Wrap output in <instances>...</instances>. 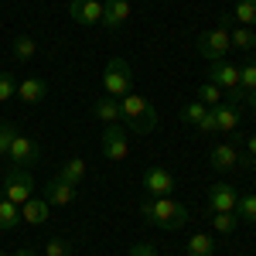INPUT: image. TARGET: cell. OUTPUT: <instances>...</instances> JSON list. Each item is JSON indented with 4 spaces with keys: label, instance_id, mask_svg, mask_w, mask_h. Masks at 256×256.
<instances>
[{
    "label": "cell",
    "instance_id": "1",
    "mask_svg": "<svg viewBox=\"0 0 256 256\" xmlns=\"http://www.w3.org/2000/svg\"><path fill=\"white\" fill-rule=\"evenodd\" d=\"M140 216L144 222L158 226V229H181L188 222V205L178 198H144L140 202Z\"/></svg>",
    "mask_w": 256,
    "mask_h": 256
},
{
    "label": "cell",
    "instance_id": "2",
    "mask_svg": "<svg viewBox=\"0 0 256 256\" xmlns=\"http://www.w3.org/2000/svg\"><path fill=\"white\" fill-rule=\"evenodd\" d=\"M120 110H123V126L140 134V137H147L158 126V110L144 96H137V92H126V96L120 99Z\"/></svg>",
    "mask_w": 256,
    "mask_h": 256
},
{
    "label": "cell",
    "instance_id": "3",
    "mask_svg": "<svg viewBox=\"0 0 256 256\" xmlns=\"http://www.w3.org/2000/svg\"><path fill=\"white\" fill-rule=\"evenodd\" d=\"M236 20H232V14H222L218 18V28H212V31H205V34H198V55L208 62H222L229 52H232V41H229V28H232Z\"/></svg>",
    "mask_w": 256,
    "mask_h": 256
},
{
    "label": "cell",
    "instance_id": "4",
    "mask_svg": "<svg viewBox=\"0 0 256 256\" xmlns=\"http://www.w3.org/2000/svg\"><path fill=\"white\" fill-rule=\"evenodd\" d=\"M102 89H106V96H113V99L126 96L134 89V68H130V62L126 58L106 62V68H102Z\"/></svg>",
    "mask_w": 256,
    "mask_h": 256
},
{
    "label": "cell",
    "instance_id": "5",
    "mask_svg": "<svg viewBox=\"0 0 256 256\" xmlns=\"http://www.w3.org/2000/svg\"><path fill=\"white\" fill-rule=\"evenodd\" d=\"M34 195V178L28 168H10L7 178H4V198L14 202V205H24L28 198Z\"/></svg>",
    "mask_w": 256,
    "mask_h": 256
},
{
    "label": "cell",
    "instance_id": "6",
    "mask_svg": "<svg viewBox=\"0 0 256 256\" xmlns=\"http://www.w3.org/2000/svg\"><path fill=\"white\" fill-rule=\"evenodd\" d=\"M99 144H102V154H106L110 160H126V158H130V134H126V126H123V123L106 126Z\"/></svg>",
    "mask_w": 256,
    "mask_h": 256
},
{
    "label": "cell",
    "instance_id": "7",
    "mask_svg": "<svg viewBox=\"0 0 256 256\" xmlns=\"http://www.w3.org/2000/svg\"><path fill=\"white\" fill-rule=\"evenodd\" d=\"M144 192H147V198H168L174 192V174L160 164H150L144 171Z\"/></svg>",
    "mask_w": 256,
    "mask_h": 256
},
{
    "label": "cell",
    "instance_id": "8",
    "mask_svg": "<svg viewBox=\"0 0 256 256\" xmlns=\"http://www.w3.org/2000/svg\"><path fill=\"white\" fill-rule=\"evenodd\" d=\"M38 140H31V137H24V134H18V137H14V144H10V150H7V158L14 160V168H28V171H31V168H34V164H38Z\"/></svg>",
    "mask_w": 256,
    "mask_h": 256
},
{
    "label": "cell",
    "instance_id": "9",
    "mask_svg": "<svg viewBox=\"0 0 256 256\" xmlns=\"http://www.w3.org/2000/svg\"><path fill=\"white\" fill-rule=\"evenodd\" d=\"M130 18H134L130 0H102V28L106 31H120Z\"/></svg>",
    "mask_w": 256,
    "mask_h": 256
},
{
    "label": "cell",
    "instance_id": "10",
    "mask_svg": "<svg viewBox=\"0 0 256 256\" xmlns=\"http://www.w3.org/2000/svg\"><path fill=\"white\" fill-rule=\"evenodd\" d=\"M68 14H72V20H79L82 28H96V24H102V0H72Z\"/></svg>",
    "mask_w": 256,
    "mask_h": 256
},
{
    "label": "cell",
    "instance_id": "11",
    "mask_svg": "<svg viewBox=\"0 0 256 256\" xmlns=\"http://www.w3.org/2000/svg\"><path fill=\"white\" fill-rule=\"evenodd\" d=\"M216 110V126L226 134V137H232L239 144L242 140V134H239V106H232V102H218V106H212Z\"/></svg>",
    "mask_w": 256,
    "mask_h": 256
},
{
    "label": "cell",
    "instance_id": "12",
    "mask_svg": "<svg viewBox=\"0 0 256 256\" xmlns=\"http://www.w3.org/2000/svg\"><path fill=\"white\" fill-rule=\"evenodd\" d=\"M236 202H239V192L232 184H212L208 188V208L212 212H236Z\"/></svg>",
    "mask_w": 256,
    "mask_h": 256
},
{
    "label": "cell",
    "instance_id": "13",
    "mask_svg": "<svg viewBox=\"0 0 256 256\" xmlns=\"http://www.w3.org/2000/svg\"><path fill=\"white\" fill-rule=\"evenodd\" d=\"M18 96L28 106H38L48 99V82L38 79V76H24V79H18Z\"/></svg>",
    "mask_w": 256,
    "mask_h": 256
},
{
    "label": "cell",
    "instance_id": "14",
    "mask_svg": "<svg viewBox=\"0 0 256 256\" xmlns=\"http://www.w3.org/2000/svg\"><path fill=\"white\" fill-rule=\"evenodd\" d=\"M41 198H44L48 205H55V208H58V205H72V202H76V184H68V181H62V178L55 174L44 184V195Z\"/></svg>",
    "mask_w": 256,
    "mask_h": 256
},
{
    "label": "cell",
    "instance_id": "15",
    "mask_svg": "<svg viewBox=\"0 0 256 256\" xmlns=\"http://www.w3.org/2000/svg\"><path fill=\"white\" fill-rule=\"evenodd\" d=\"M208 82H216L218 89L226 92V89H236L239 86V65L232 62H212V68H208Z\"/></svg>",
    "mask_w": 256,
    "mask_h": 256
},
{
    "label": "cell",
    "instance_id": "16",
    "mask_svg": "<svg viewBox=\"0 0 256 256\" xmlns=\"http://www.w3.org/2000/svg\"><path fill=\"white\" fill-rule=\"evenodd\" d=\"M92 116H96L102 126L123 123V110H120V99H113V96H99V99H92Z\"/></svg>",
    "mask_w": 256,
    "mask_h": 256
},
{
    "label": "cell",
    "instance_id": "17",
    "mask_svg": "<svg viewBox=\"0 0 256 256\" xmlns=\"http://www.w3.org/2000/svg\"><path fill=\"white\" fill-rule=\"evenodd\" d=\"M239 147L236 144H218V147H212V154H208V164L216 168V171H232V168H239Z\"/></svg>",
    "mask_w": 256,
    "mask_h": 256
},
{
    "label": "cell",
    "instance_id": "18",
    "mask_svg": "<svg viewBox=\"0 0 256 256\" xmlns=\"http://www.w3.org/2000/svg\"><path fill=\"white\" fill-rule=\"evenodd\" d=\"M52 216V205L44 202V198H28L24 205H20V222H28V226H44Z\"/></svg>",
    "mask_w": 256,
    "mask_h": 256
},
{
    "label": "cell",
    "instance_id": "19",
    "mask_svg": "<svg viewBox=\"0 0 256 256\" xmlns=\"http://www.w3.org/2000/svg\"><path fill=\"white\" fill-rule=\"evenodd\" d=\"M229 41H232V48L236 52H256V31L253 28H242V24H232L229 28Z\"/></svg>",
    "mask_w": 256,
    "mask_h": 256
},
{
    "label": "cell",
    "instance_id": "20",
    "mask_svg": "<svg viewBox=\"0 0 256 256\" xmlns=\"http://www.w3.org/2000/svg\"><path fill=\"white\" fill-rule=\"evenodd\" d=\"M10 55H14V62H31L38 55V44H34L31 34H18L14 44H10Z\"/></svg>",
    "mask_w": 256,
    "mask_h": 256
},
{
    "label": "cell",
    "instance_id": "21",
    "mask_svg": "<svg viewBox=\"0 0 256 256\" xmlns=\"http://www.w3.org/2000/svg\"><path fill=\"white\" fill-rule=\"evenodd\" d=\"M58 178H62V181H68V184H82V178H86V160H82V158H68L58 168Z\"/></svg>",
    "mask_w": 256,
    "mask_h": 256
},
{
    "label": "cell",
    "instance_id": "22",
    "mask_svg": "<svg viewBox=\"0 0 256 256\" xmlns=\"http://www.w3.org/2000/svg\"><path fill=\"white\" fill-rule=\"evenodd\" d=\"M18 226H20V205L7 202V198H0V232L18 229Z\"/></svg>",
    "mask_w": 256,
    "mask_h": 256
},
{
    "label": "cell",
    "instance_id": "23",
    "mask_svg": "<svg viewBox=\"0 0 256 256\" xmlns=\"http://www.w3.org/2000/svg\"><path fill=\"white\" fill-rule=\"evenodd\" d=\"M188 256H212L216 253V239L212 236H205V232H195V236L188 239Z\"/></svg>",
    "mask_w": 256,
    "mask_h": 256
},
{
    "label": "cell",
    "instance_id": "24",
    "mask_svg": "<svg viewBox=\"0 0 256 256\" xmlns=\"http://www.w3.org/2000/svg\"><path fill=\"white\" fill-rule=\"evenodd\" d=\"M232 20L242 28H256V0H239L232 7Z\"/></svg>",
    "mask_w": 256,
    "mask_h": 256
},
{
    "label": "cell",
    "instance_id": "25",
    "mask_svg": "<svg viewBox=\"0 0 256 256\" xmlns=\"http://www.w3.org/2000/svg\"><path fill=\"white\" fill-rule=\"evenodd\" d=\"M212 229H216L218 236H232L239 229V216L236 212H216L212 216Z\"/></svg>",
    "mask_w": 256,
    "mask_h": 256
},
{
    "label": "cell",
    "instance_id": "26",
    "mask_svg": "<svg viewBox=\"0 0 256 256\" xmlns=\"http://www.w3.org/2000/svg\"><path fill=\"white\" fill-rule=\"evenodd\" d=\"M198 102H205V106H208V110H212V106H218V102H222V99H226V92H222V89H218L216 82H202V86H198Z\"/></svg>",
    "mask_w": 256,
    "mask_h": 256
},
{
    "label": "cell",
    "instance_id": "27",
    "mask_svg": "<svg viewBox=\"0 0 256 256\" xmlns=\"http://www.w3.org/2000/svg\"><path fill=\"white\" fill-rule=\"evenodd\" d=\"M205 113H208V106H205V102H198V99H192V102H184V106H181V123H188V126H198Z\"/></svg>",
    "mask_w": 256,
    "mask_h": 256
},
{
    "label": "cell",
    "instance_id": "28",
    "mask_svg": "<svg viewBox=\"0 0 256 256\" xmlns=\"http://www.w3.org/2000/svg\"><path fill=\"white\" fill-rule=\"evenodd\" d=\"M239 86H242L250 96L256 92V58H246L239 65Z\"/></svg>",
    "mask_w": 256,
    "mask_h": 256
},
{
    "label": "cell",
    "instance_id": "29",
    "mask_svg": "<svg viewBox=\"0 0 256 256\" xmlns=\"http://www.w3.org/2000/svg\"><path fill=\"white\" fill-rule=\"evenodd\" d=\"M236 216L239 218H246L250 226H256V195L250 192V195H239L236 202Z\"/></svg>",
    "mask_w": 256,
    "mask_h": 256
},
{
    "label": "cell",
    "instance_id": "30",
    "mask_svg": "<svg viewBox=\"0 0 256 256\" xmlns=\"http://www.w3.org/2000/svg\"><path fill=\"white\" fill-rule=\"evenodd\" d=\"M14 96H18V76L0 68V102H10Z\"/></svg>",
    "mask_w": 256,
    "mask_h": 256
},
{
    "label": "cell",
    "instance_id": "31",
    "mask_svg": "<svg viewBox=\"0 0 256 256\" xmlns=\"http://www.w3.org/2000/svg\"><path fill=\"white\" fill-rule=\"evenodd\" d=\"M44 256H72V242L62 236H52L44 242Z\"/></svg>",
    "mask_w": 256,
    "mask_h": 256
},
{
    "label": "cell",
    "instance_id": "32",
    "mask_svg": "<svg viewBox=\"0 0 256 256\" xmlns=\"http://www.w3.org/2000/svg\"><path fill=\"white\" fill-rule=\"evenodd\" d=\"M14 137H18V126L4 120V123H0V158H7V150H10Z\"/></svg>",
    "mask_w": 256,
    "mask_h": 256
},
{
    "label": "cell",
    "instance_id": "33",
    "mask_svg": "<svg viewBox=\"0 0 256 256\" xmlns=\"http://www.w3.org/2000/svg\"><path fill=\"white\" fill-rule=\"evenodd\" d=\"M226 102H232V106H242V102H250V92L236 86V89H226Z\"/></svg>",
    "mask_w": 256,
    "mask_h": 256
},
{
    "label": "cell",
    "instance_id": "34",
    "mask_svg": "<svg viewBox=\"0 0 256 256\" xmlns=\"http://www.w3.org/2000/svg\"><path fill=\"white\" fill-rule=\"evenodd\" d=\"M195 130H198V134H216V130H218V126H216V110H208V113L202 116V123H198Z\"/></svg>",
    "mask_w": 256,
    "mask_h": 256
},
{
    "label": "cell",
    "instance_id": "35",
    "mask_svg": "<svg viewBox=\"0 0 256 256\" xmlns=\"http://www.w3.org/2000/svg\"><path fill=\"white\" fill-rule=\"evenodd\" d=\"M130 256H158V250L150 242H137V246H130Z\"/></svg>",
    "mask_w": 256,
    "mask_h": 256
},
{
    "label": "cell",
    "instance_id": "36",
    "mask_svg": "<svg viewBox=\"0 0 256 256\" xmlns=\"http://www.w3.org/2000/svg\"><path fill=\"white\" fill-rule=\"evenodd\" d=\"M242 154H246V158H256V134L242 140Z\"/></svg>",
    "mask_w": 256,
    "mask_h": 256
},
{
    "label": "cell",
    "instance_id": "37",
    "mask_svg": "<svg viewBox=\"0 0 256 256\" xmlns=\"http://www.w3.org/2000/svg\"><path fill=\"white\" fill-rule=\"evenodd\" d=\"M10 256H38V253H34V250H24V246H20V250H14Z\"/></svg>",
    "mask_w": 256,
    "mask_h": 256
},
{
    "label": "cell",
    "instance_id": "38",
    "mask_svg": "<svg viewBox=\"0 0 256 256\" xmlns=\"http://www.w3.org/2000/svg\"><path fill=\"white\" fill-rule=\"evenodd\" d=\"M250 110H253V113H256V92H253V96H250Z\"/></svg>",
    "mask_w": 256,
    "mask_h": 256
},
{
    "label": "cell",
    "instance_id": "39",
    "mask_svg": "<svg viewBox=\"0 0 256 256\" xmlns=\"http://www.w3.org/2000/svg\"><path fill=\"white\" fill-rule=\"evenodd\" d=\"M250 171H253V174H256V158H250Z\"/></svg>",
    "mask_w": 256,
    "mask_h": 256
},
{
    "label": "cell",
    "instance_id": "40",
    "mask_svg": "<svg viewBox=\"0 0 256 256\" xmlns=\"http://www.w3.org/2000/svg\"><path fill=\"white\" fill-rule=\"evenodd\" d=\"M0 256H7V253H0Z\"/></svg>",
    "mask_w": 256,
    "mask_h": 256
}]
</instances>
